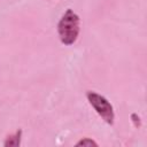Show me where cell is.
<instances>
[{
  "label": "cell",
  "instance_id": "obj_4",
  "mask_svg": "<svg viewBox=\"0 0 147 147\" xmlns=\"http://www.w3.org/2000/svg\"><path fill=\"white\" fill-rule=\"evenodd\" d=\"M76 146H98V144L94 141V140H92V139H90V138H84V139H82L80 141H78L77 144H76Z\"/></svg>",
  "mask_w": 147,
  "mask_h": 147
},
{
  "label": "cell",
  "instance_id": "obj_3",
  "mask_svg": "<svg viewBox=\"0 0 147 147\" xmlns=\"http://www.w3.org/2000/svg\"><path fill=\"white\" fill-rule=\"evenodd\" d=\"M21 133H22V131L20 130V131H17L15 134L9 136V137L6 139V141H5V146H6V147H8V146H13V147L18 146L20 142H21Z\"/></svg>",
  "mask_w": 147,
  "mask_h": 147
},
{
  "label": "cell",
  "instance_id": "obj_1",
  "mask_svg": "<svg viewBox=\"0 0 147 147\" xmlns=\"http://www.w3.org/2000/svg\"><path fill=\"white\" fill-rule=\"evenodd\" d=\"M59 36L64 45H72L79 33V17L71 9H68L57 25Z\"/></svg>",
  "mask_w": 147,
  "mask_h": 147
},
{
  "label": "cell",
  "instance_id": "obj_2",
  "mask_svg": "<svg viewBox=\"0 0 147 147\" xmlns=\"http://www.w3.org/2000/svg\"><path fill=\"white\" fill-rule=\"evenodd\" d=\"M87 99L95 111L101 116V118L111 125L114 123V109L110 102L95 92H87Z\"/></svg>",
  "mask_w": 147,
  "mask_h": 147
}]
</instances>
